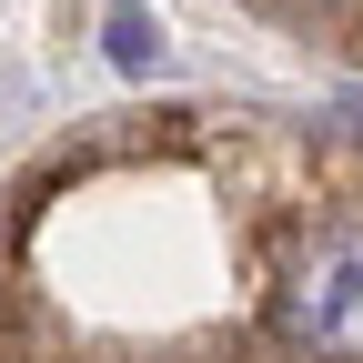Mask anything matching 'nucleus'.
Listing matches in <instances>:
<instances>
[{
    "label": "nucleus",
    "mask_w": 363,
    "mask_h": 363,
    "mask_svg": "<svg viewBox=\"0 0 363 363\" xmlns=\"http://www.w3.org/2000/svg\"><path fill=\"white\" fill-rule=\"evenodd\" d=\"M272 343L313 363H363V222H323L272 283Z\"/></svg>",
    "instance_id": "1"
},
{
    "label": "nucleus",
    "mask_w": 363,
    "mask_h": 363,
    "mask_svg": "<svg viewBox=\"0 0 363 363\" xmlns=\"http://www.w3.org/2000/svg\"><path fill=\"white\" fill-rule=\"evenodd\" d=\"M101 51H111V71H131V81L162 71V21L142 11V0H111V11H101Z\"/></svg>",
    "instance_id": "2"
}]
</instances>
